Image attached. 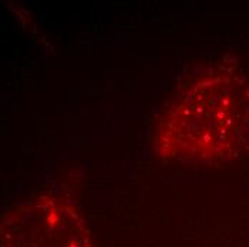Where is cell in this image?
I'll use <instances>...</instances> for the list:
<instances>
[{
  "label": "cell",
  "mask_w": 249,
  "mask_h": 247,
  "mask_svg": "<svg viewBox=\"0 0 249 247\" xmlns=\"http://www.w3.org/2000/svg\"><path fill=\"white\" fill-rule=\"evenodd\" d=\"M249 132V89L238 77L215 74L189 89L159 127L160 153L175 159L233 156Z\"/></svg>",
  "instance_id": "obj_1"
}]
</instances>
